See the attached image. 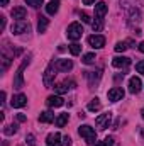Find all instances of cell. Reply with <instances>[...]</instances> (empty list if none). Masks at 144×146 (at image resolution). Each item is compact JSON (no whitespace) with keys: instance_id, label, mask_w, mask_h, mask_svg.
I'll use <instances>...</instances> for the list:
<instances>
[{"instance_id":"e0dca14e","label":"cell","mask_w":144,"mask_h":146,"mask_svg":"<svg viewBox=\"0 0 144 146\" xmlns=\"http://www.w3.org/2000/svg\"><path fill=\"white\" fill-rule=\"evenodd\" d=\"M107 3L105 2H98L97 5H95V17L97 19H104V15L107 14Z\"/></svg>"},{"instance_id":"ffe728a7","label":"cell","mask_w":144,"mask_h":146,"mask_svg":"<svg viewBox=\"0 0 144 146\" xmlns=\"http://www.w3.org/2000/svg\"><path fill=\"white\" fill-rule=\"evenodd\" d=\"M58 10H59V2H58V0H51V2L46 5V12H48L49 15H54Z\"/></svg>"},{"instance_id":"277c9868","label":"cell","mask_w":144,"mask_h":146,"mask_svg":"<svg viewBox=\"0 0 144 146\" xmlns=\"http://www.w3.org/2000/svg\"><path fill=\"white\" fill-rule=\"evenodd\" d=\"M56 65H54V61L53 63H49V66L46 68V72H44V78H42V82H44V85L49 88V87H53V83H54V76H56Z\"/></svg>"},{"instance_id":"f1b7e54d","label":"cell","mask_w":144,"mask_h":146,"mask_svg":"<svg viewBox=\"0 0 144 146\" xmlns=\"http://www.w3.org/2000/svg\"><path fill=\"white\" fill-rule=\"evenodd\" d=\"M3 133H5L7 136H10V134H15V133H17V126H15V124H12V126H5Z\"/></svg>"},{"instance_id":"83f0119b","label":"cell","mask_w":144,"mask_h":146,"mask_svg":"<svg viewBox=\"0 0 144 146\" xmlns=\"http://www.w3.org/2000/svg\"><path fill=\"white\" fill-rule=\"evenodd\" d=\"M80 51H81V46H80L78 42H73L71 46H70V53H71L73 56H76V54H80Z\"/></svg>"},{"instance_id":"4fadbf2b","label":"cell","mask_w":144,"mask_h":146,"mask_svg":"<svg viewBox=\"0 0 144 146\" xmlns=\"http://www.w3.org/2000/svg\"><path fill=\"white\" fill-rule=\"evenodd\" d=\"M46 143H48V146H65L61 143V134H59V133H51V134H48Z\"/></svg>"},{"instance_id":"836d02e7","label":"cell","mask_w":144,"mask_h":146,"mask_svg":"<svg viewBox=\"0 0 144 146\" xmlns=\"http://www.w3.org/2000/svg\"><path fill=\"white\" fill-rule=\"evenodd\" d=\"M63 145L65 146H71V138H70V136H65V138H63Z\"/></svg>"},{"instance_id":"8fae6325","label":"cell","mask_w":144,"mask_h":146,"mask_svg":"<svg viewBox=\"0 0 144 146\" xmlns=\"http://www.w3.org/2000/svg\"><path fill=\"white\" fill-rule=\"evenodd\" d=\"M129 65H131V60L126 58V56H115L112 60V66L114 68H127Z\"/></svg>"},{"instance_id":"8992f818","label":"cell","mask_w":144,"mask_h":146,"mask_svg":"<svg viewBox=\"0 0 144 146\" xmlns=\"http://www.w3.org/2000/svg\"><path fill=\"white\" fill-rule=\"evenodd\" d=\"M88 44L92 48H95V49H100V48L105 46V37L100 36V34H93V36L88 37Z\"/></svg>"},{"instance_id":"d6a6232c","label":"cell","mask_w":144,"mask_h":146,"mask_svg":"<svg viewBox=\"0 0 144 146\" xmlns=\"http://www.w3.org/2000/svg\"><path fill=\"white\" fill-rule=\"evenodd\" d=\"M136 70H137L139 73H143V75H144V61H139V63L136 65Z\"/></svg>"},{"instance_id":"d4e9b609","label":"cell","mask_w":144,"mask_h":146,"mask_svg":"<svg viewBox=\"0 0 144 146\" xmlns=\"http://www.w3.org/2000/svg\"><path fill=\"white\" fill-rule=\"evenodd\" d=\"M92 27H93L95 33H100L102 27H104V19H97L95 17V22H92Z\"/></svg>"},{"instance_id":"74e56055","label":"cell","mask_w":144,"mask_h":146,"mask_svg":"<svg viewBox=\"0 0 144 146\" xmlns=\"http://www.w3.org/2000/svg\"><path fill=\"white\" fill-rule=\"evenodd\" d=\"M139 51H141V53H144V41L139 44Z\"/></svg>"},{"instance_id":"f546056e","label":"cell","mask_w":144,"mask_h":146,"mask_svg":"<svg viewBox=\"0 0 144 146\" xmlns=\"http://www.w3.org/2000/svg\"><path fill=\"white\" fill-rule=\"evenodd\" d=\"M27 5H31V7H34V9H37V7H41L42 3H44V0H24Z\"/></svg>"},{"instance_id":"44dd1931","label":"cell","mask_w":144,"mask_h":146,"mask_svg":"<svg viewBox=\"0 0 144 146\" xmlns=\"http://www.w3.org/2000/svg\"><path fill=\"white\" fill-rule=\"evenodd\" d=\"M39 121H41V122H53V121H54V114H53L51 110H44V112H41Z\"/></svg>"},{"instance_id":"2e32d148","label":"cell","mask_w":144,"mask_h":146,"mask_svg":"<svg viewBox=\"0 0 144 146\" xmlns=\"http://www.w3.org/2000/svg\"><path fill=\"white\" fill-rule=\"evenodd\" d=\"M87 78H88V83L93 87L95 83L100 82V78H102V70H97V72H87Z\"/></svg>"},{"instance_id":"e575fe53","label":"cell","mask_w":144,"mask_h":146,"mask_svg":"<svg viewBox=\"0 0 144 146\" xmlns=\"http://www.w3.org/2000/svg\"><path fill=\"white\" fill-rule=\"evenodd\" d=\"M26 119H27V117H26L24 114H17V121H19V122H24Z\"/></svg>"},{"instance_id":"603a6c76","label":"cell","mask_w":144,"mask_h":146,"mask_svg":"<svg viewBox=\"0 0 144 146\" xmlns=\"http://www.w3.org/2000/svg\"><path fill=\"white\" fill-rule=\"evenodd\" d=\"M68 119H70L68 112H65V114H59V115L56 117V126H58V127H63V126L68 122Z\"/></svg>"},{"instance_id":"7402d4cb","label":"cell","mask_w":144,"mask_h":146,"mask_svg":"<svg viewBox=\"0 0 144 146\" xmlns=\"http://www.w3.org/2000/svg\"><path fill=\"white\" fill-rule=\"evenodd\" d=\"M87 109L90 110V112H97V110L102 109V104H100V100L95 97V99H92V100H90V104H88V107H87Z\"/></svg>"},{"instance_id":"5b68a950","label":"cell","mask_w":144,"mask_h":146,"mask_svg":"<svg viewBox=\"0 0 144 146\" xmlns=\"http://www.w3.org/2000/svg\"><path fill=\"white\" fill-rule=\"evenodd\" d=\"M31 31V24L26 21H17L15 24H12V33L14 34H26Z\"/></svg>"},{"instance_id":"7a4b0ae2","label":"cell","mask_w":144,"mask_h":146,"mask_svg":"<svg viewBox=\"0 0 144 146\" xmlns=\"http://www.w3.org/2000/svg\"><path fill=\"white\" fill-rule=\"evenodd\" d=\"M31 63V54L22 61V65L19 66V70L15 72V78H14V87L15 88H22V85H24V70H26V66Z\"/></svg>"},{"instance_id":"8d00e7d4","label":"cell","mask_w":144,"mask_h":146,"mask_svg":"<svg viewBox=\"0 0 144 146\" xmlns=\"http://www.w3.org/2000/svg\"><path fill=\"white\" fill-rule=\"evenodd\" d=\"M7 3H9V0H0V5H2V7H5Z\"/></svg>"},{"instance_id":"9a60e30c","label":"cell","mask_w":144,"mask_h":146,"mask_svg":"<svg viewBox=\"0 0 144 146\" xmlns=\"http://www.w3.org/2000/svg\"><path fill=\"white\" fill-rule=\"evenodd\" d=\"M10 15H12L15 21H24V19H26V15H27V12H26V9H24V7H14V9H12V12H10Z\"/></svg>"},{"instance_id":"1f68e13d","label":"cell","mask_w":144,"mask_h":146,"mask_svg":"<svg viewBox=\"0 0 144 146\" xmlns=\"http://www.w3.org/2000/svg\"><path fill=\"white\" fill-rule=\"evenodd\" d=\"M80 17H81V21H83V22H87V24H90V22H92L90 15H88V14H85V12H81V14H80Z\"/></svg>"},{"instance_id":"d590c367","label":"cell","mask_w":144,"mask_h":146,"mask_svg":"<svg viewBox=\"0 0 144 146\" xmlns=\"http://www.w3.org/2000/svg\"><path fill=\"white\" fill-rule=\"evenodd\" d=\"M95 2H97V0H83L85 5H92V3H95Z\"/></svg>"},{"instance_id":"d6986e66","label":"cell","mask_w":144,"mask_h":146,"mask_svg":"<svg viewBox=\"0 0 144 146\" xmlns=\"http://www.w3.org/2000/svg\"><path fill=\"white\" fill-rule=\"evenodd\" d=\"M37 19H39V21H37V31L42 34V33H46V29H48V26H49V19L44 17V15H39Z\"/></svg>"},{"instance_id":"30bf717a","label":"cell","mask_w":144,"mask_h":146,"mask_svg":"<svg viewBox=\"0 0 144 146\" xmlns=\"http://www.w3.org/2000/svg\"><path fill=\"white\" fill-rule=\"evenodd\" d=\"M110 119H112V114H110V112H105V114L98 115V117L95 119V122H97V126H98L100 129H105V127H108V124H110Z\"/></svg>"},{"instance_id":"ba28073f","label":"cell","mask_w":144,"mask_h":146,"mask_svg":"<svg viewBox=\"0 0 144 146\" xmlns=\"http://www.w3.org/2000/svg\"><path fill=\"white\" fill-rule=\"evenodd\" d=\"M107 97H108V100H112V102L122 100V99H124V90L119 88V87H114V88H110L107 92Z\"/></svg>"},{"instance_id":"4316f807","label":"cell","mask_w":144,"mask_h":146,"mask_svg":"<svg viewBox=\"0 0 144 146\" xmlns=\"http://www.w3.org/2000/svg\"><path fill=\"white\" fill-rule=\"evenodd\" d=\"M127 48H129V46H127L126 41H119V42L115 44V51H117V53H122V51H126Z\"/></svg>"},{"instance_id":"484cf974","label":"cell","mask_w":144,"mask_h":146,"mask_svg":"<svg viewBox=\"0 0 144 146\" xmlns=\"http://www.w3.org/2000/svg\"><path fill=\"white\" fill-rule=\"evenodd\" d=\"M93 146H114V138H105L104 141H98V143H93Z\"/></svg>"},{"instance_id":"3957f363","label":"cell","mask_w":144,"mask_h":146,"mask_svg":"<svg viewBox=\"0 0 144 146\" xmlns=\"http://www.w3.org/2000/svg\"><path fill=\"white\" fill-rule=\"evenodd\" d=\"M83 34V27H81V24L80 22H73L68 26V31H66V36L68 39H71V41H78L80 37Z\"/></svg>"},{"instance_id":"7c38bea8","label":"cell","mask_w":144,"mask_h":146,"mask_svg":"<svg viewBox=\"0 0 144 146\" xmlns=\"http://www.w3.org/2000/svg\"><path fill=\"white\" fill-rule=\"evenodd\" d=\"M56 70L58 72H70L73 68V61L71 60H56Z\"/></svg>"},{"instance_id":"52a82bcc","label":"cell","mask_w":144,"mask_h":146,"mask_svg":"<svg viewBox=\"0 0 144 146\" xmlns=\"http://www.w3.org/2000/svg\"><path fill=\"white\" fill-rule=\"evenodd\" d=\"M26 104H27V97H26L24 94H17V95H14L12 100H10V106H12L14 109H20V107H24Z\"/></svg>"},{"instance_id":"6da1fadb","label":"cell","mask_w":144,"mask_h":146,"mask_svg":"<svg viewBox=\"0 0 144 146\" xmlns=\"http://www.w3.org/2000/svg\"><path fill=\"white\" fill-rule=\"evenodd\" d=\"M78 133H80V136H81L88 145H93V143L97 141V133H95V129H93L92 126H88V124L80 126V127H78Z\"/></svg>"},{"instance_id":"5bb4252c","label":"cell","mask_w":144,"mask_h":146,"mask_svg":"<svg viewBox=\"0 0 144 146\" xmlns=\"http://www.w3.org/2000/svg\"><path fill=\"white\" fill-rule=\"evenodd\" d=\"M141 80L137 78V76H132L131 80H129V92L131 94H139L141 92Z\"/></svg>"},{"instance_id":"f35d334b","label":"cell","mask_w":144,"mask_h":146,"mask_svg":"<svg viewBox=\"0 0 144 146\" xmlns=\"http://www.w3.org/2000/svg\"><path fill=\"white\" fill-rule=\"evenodd\" d=\"M141 115H143V119H144V109H143V110H141Z\"/></svg>"},{"instance_id":"cb8c5ba5","label":"cell","mask_w":144,"mask_h":146,"mask_svg":"<svg viewBox=\"0 0 144 146\" xmlns=\"http://www.w3.org/2000/svg\"><path fill=\"white\" fill-rule=\"evenodd\" d=\"M95 54L93 53H87V54H83V58H81V61L85 63V65H92V63H95Z\"/></svg>"},{"instance_id":"ac0fdd59","label":"cell","mask_w":144,"mask_h":146,"mask_svg":"<svg viewBox=\"0 0 144 146\" xmlns=\"http://www.w3.org/2000/svg\"><path fill=\"white\" fill-rule=\"evenodd\" d=\"M48 106L49 107H61L63 104H65V100L59 97V95H51V97H48Z\"/></svg>"},{"instance_id":"4dcf8cb0","label":"cell","mask_w":144,"mask_h":146,"mask_svg":"<svg viewBox=\"0 0 144 146\" xmlns=\"http://www.w3.org/2000/svg\"><path fill=\"white\" fill-rule=\"evenodd\" d=\"M26 143H29V146H36V139H34V136H32V134L26 136Z\"/></svg>"},{"instance_id":"9c48e42d","label":"cell","mask_w":144,"mask_h":146,"mask_svg":"<svg viewBox=\"0 0 144 146\" xmlns=\"http://www.w3.org/2000/svg\"><path fill=\"white\" fill-rule=\"evenodd\" d=\"M75 87V82L73 80H65V82H61V83H58V85H54V90H56V94H66L70 88Z\"/></svg>"}]
</instances>
